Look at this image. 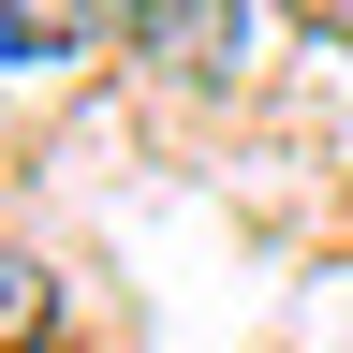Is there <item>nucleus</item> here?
Segmentation results:
<instances>
[{
    "label": "nucleus",
    "mask_w": 353,
    "mask_h": 353,
    "mask_svg": "<svg viewBox=\"0 0 353 353\" xmlns=\"http://www.w3.org/2000/svg\"><path fill=\"white\" fill-rule=\"evenodd\" d=\"M118 30H132V59H162L192 88H221L250 59V0H118Z\"/></svg>",
    "instance_id": "f257e3e1"
},
{
    "label": "nucleus",
    "mask_w": 353,
    "mask_h": 353,
    "mask_svg": "<svg viewBox=\"0 0 353 353\" xmlns=\"http://www.w3.org/2000/svg\"><path fill=\"white\" fill-rule=\"evenodd\" d=\"M118 0H0V59H74Z\"/></svg>",
    "instance_id": "f03ea898"
},
{
    "label": "nucleus",
    "mask_w": 353,
    "mask_h": 353,
    "mask_svg": "<svg viewBox=\"0 0 353 353\" xmlns=\"http://www.w3.org/2000/svg\"><path fill=\"white\" fill-rule=\"evenodd\" d=\"M44 339H59V280L30 250H0V353H44Z\"/></svg>",
    "instance_id": "7ed1b4c3"
},
{
    "label": "nucleus",
    "mask_w": 353,
    "mask_h": 353,
    "mask_svg": "<svg viewBox=\"0 0 353 353\" xmlns=\"http://www.w3.org/2000/svg\"><path fill=\"white\" fill-rule=\"evenodd\" d=\"M294 15H309V30H324V44H353V0H294Z\"/></svg>",
    "instance_id": "20e7f679"
}]
</instances>
